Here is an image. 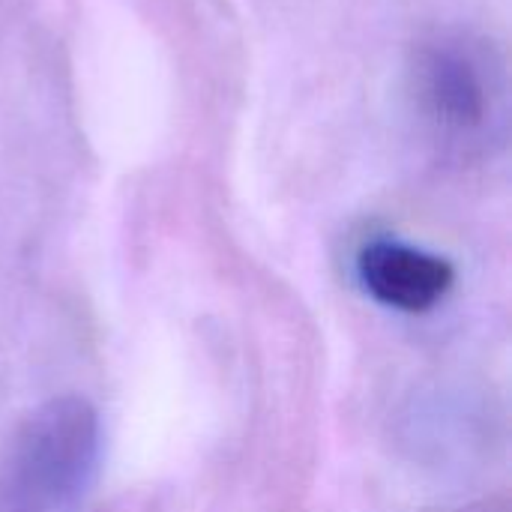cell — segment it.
<instances>
[{
    "instance_id": "obj_1",
    "label": "cell",
    "mask_w": 512,
    "mask_h": 512,
    "mask_svg": "<svg viewBox=\"0 0 512 512\" xmlns=\"http://www.w3.org/2000/svg\"><path fill=\"white\" fill-rule=\"evenodd\" d=\"M102 453L96 408L60 396L12 435L0 465V512H72L90 492Z\"/></svg>"
},
{
    "instance_id": "obj_2",
    "label": "cell",
    "mask_w": 512,
    "mask_h": 512,
    "mask_svg": "<svg viewBox=\"0 0 512 512\" xmlns=\"http://www.w3.org/2000/svg\"><path fill=\"white\" fill-rule=\"evenodd\" d=\"M417 102L432 129L450 141L477 138L495 108L492 72L462 39H435L417 51Z\"/></svg>"
},
{
    "instance_id": "obj_3",
    "label": "cell",
    "mask_w": 512,
    "mask_h": 512,
    "mask_svg": "<svg viewBox=\"0 0 512 512\" xmlns=\"http://www.w3.org/2000/svg\"><path fill=\"white\" fill-rule=\"evenodd\" d=\"M357 279L375 303L396 312L423 315L450 294L456 267L447 258L405 240L375 237L357 252Z\"/></svg>"
}]
</instances>
